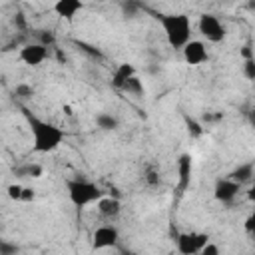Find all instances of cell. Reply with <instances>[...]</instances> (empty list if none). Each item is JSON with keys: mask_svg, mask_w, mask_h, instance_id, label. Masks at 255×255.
<instances>
[{"mask_svg": "<svg viewBox=\"0 0 255 255\" xmlns=\"http://www.w3.org/2000/svg\"><path fill=\"white\" fill-rule=\"evenodd\" d=\"M24 116H26L28 129L32 135V151L34 153H52L64 143L66 131L60 126H56L48 120H42L38 116H32L26 110H24Z\"/></svg>", "mask_w": 255, "mask_h": 255, "instance_id": "cell-1", "label": "cell"}, {"mask_svg": "<svg viewBox=\"0 0 255 255\" xmlns=\"http://www.w3.org/2000/svg\"><path fill=\"white\" fill-rule=\"evenodd\" d=\"M159 26L163 30L165 42L169 44V48L181 50L189 40H191V32H193V24L191 18L183 12H167V14H159Z\"/></svg>", "mask_w": 255, "mask_h": 255, "instance_id": "cell-2", "label": "cell"}, {"mask_svg": "<svg viewBox=\"0 0 255 255\" xmlns=\"http://www.w3.org/2000/svg\"><path fill=\"white\" fill-rule=\"evenodd\" d=\"M66 193H68L70 203L78 209H86L88 205H96L104 197L102 187L90 179H84V177L68 179L66 181Z\"/></svg>", "mask_w": 255, "mask_h": 255, "instance_id": "cell-3", "label": "cell"}, {"mask_svg": "<svg viewBox=\"0 0 255 255\" xmlns=\"http://www.w3.org/2000/svg\"><path fill=\"white\" fill-rule=\"evenodd\" d=\"M197 32L201 34L203 40H207L209 44H219L227 38V28L225 24L215 16V14H209V12H203L199 18H197Z\"/></svg>", "mask_w": 255, "mask_h": 255, "instance_id": "cell-4", "label": "cell"}, {"mask_svg": "<svg viewBox=\"0 0 255 255\" xmlns=\"http://www.w3.org/2000/svg\"><path fill=\"white\" fill-rule=\"evenodd\" d=\"M207 241H211L207 233H201V231H183L175 239V251L181 253V255H199Z\"/></svg>", "mask_w": 255, "mask_h": 255, "instance_id": "cell-5", "label": "cell"}, {"mask_svg": "<svg viewBox=\"0 0 255 255\" xmlns=\"http://www.w3.org/2000/svg\"><path fill=\"white\" fill-rule=\"evenodd\" d=\"M120 243V229L110 221V223H102L94 229L92 235V247L94 249H112Z\"/></svg>", "mask_w": 255, "mask_h": 255, "instance_id": "cell-6", "label": "cell"}, {"mask_svg": "<svg viewBox=\"0 0 255 255\" xmlns=\"http://www.w3.org/2000/svg\"><path fill=\"white\" fill-rule=\"evenodd\" d=\"M50 56V48L40 44V42H30V44H24L18 52V58L20 62H24L26 66L30 68H38L42 66Z\"/></svg>", "mask_w": 255, "mask_h": 255, "instance_id": "cell-7", "label": "cell"}, {"mask_svg": "<svg viewBox=\"0 0 255 255\" xmlns=\"http://www.w3.org/2000/svg\"><path fill=\"white\" fill-rule=\"evenodd\" d=\"M181 56H183V62L187 66H201L209 60V50H207V44L205 40H189L183 48H181Z\"/></svg>", "mask_w": 255, "mask_h": 255, "instance_id": "cell-8", "label": "cell"}, {"mask_svg": "<svg viewBox=\"0 0 255 255\" xmlns=\"http://www.w3.org/2000/svg\"><path fill=\"white\" fill-rule=\"evenodd\" d=\"M241 183H237L235 179H231L229 175L227 177H221V179H217L215 181V185H213V197L219 201V203H223V205H229V203H233L235 199H237V195L241 193Z\"/></svg>", "mask_w": 255, "mask_h": 255, "instance_id": "cell-9", "label": "cell"}, {"mask_svg": "<svg viewBox=\"0 0 255 255\" xmlns=\"http://www.w3.org/2000/svg\"><path fill=\"white\" fill-rule=\"evenodd\" d=\"M175 173H177V191L183 193L191 185L193 175V157L191 153H181L175 161Z\"/></svg>", "mask_w": 255, "mask_h": 255, "instance_id": "cell-10", "label": "cell"}, {"mask_svg": "<svg viewBox=\"0 0 255 255\" xmlns=\"http://www.w3.org/2000/svg\"><path fill=\"white\" fill-rule=\"evenodd\" d=\"M82 10H84V0H54L52 4V12L66 22H72Z\"/></svg>", "mask_w": 255, "mask_h": 255, "instance_id": "cell-11", "label": "cell"}, {"mask_svg": "<svg viewBox=\"0 0 255 255\" xmlns=\"http://www.w3.org/2000/svg\"><path fill=\"white\" fill-rule=\"evenodd\" d=\"M96 211L102 219L106 221H116L122 213V201L118 197H112V195H104L98 203H96Z\"/></svg>", "mask_w": 255, "mask_h": 255, "instance_id": "cell-12", "label": "cell"}, {"mask_svg": "<svg viewBox=\"0 0 255 255\" xmlns=\"http://www.w3.org/2000/svg\"><path fill=\"white\" fill-rule=\"evenodd\" d=\"M135 74H137V72H135L133 64L122 62V64H118V66H116V70L112 72V80H110V84H112V88H114V90L122 92V88L126 86V82H128L129 78H133Z\"/></svg>", "mask_w": 255, "mask_h": 255, "instance_id": "cell-13", "label": "cell"}, {"mask_svg": "<svg viewBox=\"0 0 255 255\" xmlns=\"http://www.w3.org/2000/svg\"><path fill=\"white\" fill-rule=\"evenodd\" d=\"M231 179H235L237 183L245 185L249 183L253 177H255V161H245V163H239L231 173H229Z\"/></svg>", "mask_w": 255, "mask_h": 255, "instance_id": "cell-14", "label": "cell"}, {"mask_svg": "<svg viewBox=\"0 0 255 255\" xmlns=\"http://www.w3.org/2000/svg\"><path fill=\"white\" fill-rule=\"evenodd\" d=\"M141 181H143L145 187L157 189L161 185V171H159V167H155L153 163H147L143 167V171H141Z\"/></svg>", "mask_w": 255, "mask_h": 255, "instance_id": "cell-15", "label": "cell"}, {"mask_svg": "<svg viewBox=\"0 0 255 255\" xmlns=\"http://www.w3.org/2000/svg\"><path fill=\"white\" fill-rule=\"evenodd\" d=\"M14 175H18V177L38 179V177H42V175H44V167H42L40 163H32V161H28V163L18 165V167L14 169Z\"/></svg>", "mask_w": 255, "mask_h": 255, "instance_id": "cell-16", "label": "cell"}, {"mask_svg": "<svg viewBox=\"0 0 255 255\" xmlns=\"http://www.w3.org/2000/svg\"><path fill=\"white\" fill-rule=\"evenodd\" d=\"M94 122H96L98 129H102V131H114V129H118V128H120L118 118H116V116H112V114H108V112H100V114H96Z\"/></svg>", "mask_w": 255, "mask_h": 255, "instance_id": "cell-17", "label": "cell"}, {"mask_svg": "<svg viewBox=\"0 0 255 255\" xmlns=\"http://www.w3.org/2000/svg\"><path fill=\"white\" fill-rule=\"evenodd\" d=\"M122 94H128V96H131V98H141V96L145 94V86H143V82L137 78V74L126 82V86L122 88Z\"/></svg>", "mask_w": 255, "mask_h": 255, "instance_id": "cell-18", "label": "cell"}, {"mask_svg": "<svg viewBox=\"0 0 255 255\" xmlns=\"http://www.w3.org/2000/svg\"><path fill=\"white\" fill-rule=\"evenodd\" d=\"M34 96V86H30V84H16L14 86V98L16 100H30Z\"/></svg>", "mask_w": 255, "mask_h": 255, "instance_id": "cell-19", "label": "cell"}, {"mask_svg": "<svg viewBox=\"0 0 255 255\" xmlns=\"http://www.w3.org/2000/svg\"><path fill=\"white\" fill-rule=\"evenodd\" d=\"M185 128H187V133L191 135V137H201L203 135V124H199L197 120H193V118H189V116H185Z\"/></svg>", "mask_w": 255, "mask_h": 255, "instance_id": "cell-20", "label": "cell"}, {"mask_svg": "<svg viewBox=\"0 0 255 255\" xmlns=\"http://www.w3.org/2000/svg\"><path fill=\"white\" fill-rule=\"evenodd\" d=\"M36 42H40V44H44V46H48V48H54V44H56V34H54L52 30H38V32H36Z\"/></svg>", "mask_w": 255, "mask_h": 255, "instance_id": "cell-21", "label": "cell"}, {"mask_svg": "<svg viewBox=\"0 0 255 255\" xmlns=\"http://www.w3.org/2000/svg\"><path fill=\"white\" fill-rule=\"evenodd\" d=\"M22 191H24V185L22 183H10L6 187V195L12 199V201H22Z\"/></svg>", "mask_w": 255, "mask_h": 255, "instance_id": "cell-22", "label": "cell"}, {"mask_svg": "<svg viewBox=\"0 0 255 255\" xmlns=\"http://www.w3.org/2000/svg\"><path fill=\"white\" fill-rule=\"evenodd\" d=\"M243 76H245L249 82H255V56L243 60Z\"/></svg>", "mask_w": 255, "mask_h": 255, "instance_id": "cell-23", "label": "cell"}, {"mask_svg": "<svg viewBox=\"0 0 255 255\" xmlns=\"http://www.w3.org/2000/svg\"><path fill=\"white\" fill-rule=\"evenodd\" d=\"M18 247L14 243H8V241H0V255H16Z\"/></svg>", "mask_w": 255, "mask_h": 255, "instance_id": "cell-24", "label": "cell"}, {"mask_svg": "<svg viewBox=\"0 0 255 255\" xmlns=\"http://www.w3.org/2000/svg\"><path fill=\"white\" fill-rule=\"evenodd\" d=\"M219 253H221L219 245H215V243L207 241V243H205V247L201 249V253H199V255H219Z\"/></svg>", "mask_w": 255, "mask_h": 255, "instance_id": "cell-25", "label": "cell"}, {"mask_svg": "<svg viewBox=\"0 0 255 255\" xmlns=\"http://www.w3.org/2000/svg\"><path fill=\"white\" fill-rule=\"evenodd\" d=\"M245 229H247V233L255 239V209L249 213V217L245 219Z\"/></svg>", "mask_w": 255, "mask_h": 255, "instance_id": "cell-26", "label": "cell"}, {"mask_svg": "<svg viewBox=\"0 0 255 255\" xmlns=\"http://www.w3.org/2000/svg\"><path fill=\"white\" fill-rule=\"evenodd\" d=\"M34 199H36V189L24 185V191H22V203H32Z\"/></svg>", "mask_w": 255, "mask_h": 255, "instance_id": "cell-27", "label": "cell"}, {"mask_svg": "<svg viewBox=\"0 0 255 255\" xmlns=\"http://www.w3.org/2000/svg\"><path fill=\"white\" fill-rule=\"evenodd\" d=\"M137 4H139V0H128V2L124 4V12H126L128 16H133L135 10H137Z\"/></svg>", "mask_w": 255, "mask_h": 255, "instance_id": "cell-28", "label": "cell"}, {"mask_svg": "<svg viewBox=\"0 0 255 255\" xmlns=\"http://www.w3.org/2000/svg\"><path fill=\"white\" fill-rule=\"evenodd\" d=\"M245 195H247V199H249V203L251 205H255V181L247 187V191H245Z\"/></svg>", "mask_w": 255, "mask_h": 255, "instance_id": "cell-29", "label": "cell"}, {"mask_svg": "<svg viewBox=\"0 0 255 255\" xmlns=\"http://www.w3.org/2000/svg\"><path fill=\"white\" fill-rule=\"evenodd\" d=\"M14 24H16L18 28H22V30H24V28H26V20H24V14H20V12H18V14H16V18H14Z\"/></svg>", "mask_w": 255, "mask_h": 255, "instance_id": "cell-30", "label": "cell"}, {"mask_svg": "<svg viewBox=\"0 0 255 255\" xmlns=\"http://www.w3.org/2000/svg\"><path fill=\"white\" fill-rule=\"evenodd\" d=\"M247 122H249V126L255 129V108H251V110L247 112Z\"/></svg>", "mask_w": 255, "mask_h": 255, "instance_id": "cell-31", "label": "cell"}, {"mask_svg": "<svg viewBox=\"0 0 255 255\" xmlns=\"http://www.w3.org/2000/svg\"><path fill=\"white\" fill-rule=\"evenodd\" d=\"M241 56H243V60H245V58H253V50H251V46H249V44H247V46H243Z\"/></svg>", "mask_w": 255, "mask_h": 255, "instance_id": "cell-32", "label": "cell"}, {"mask_svg": "<svg viewBox=\"0 0 255 255\" xmlns=\"http://www.w3.org/2000/svg\"><path fill=\"white\" fill-rule=\"evenodd\" d=\"M139 2H145V0H139Z\"/></svg>", "mask_w": 255, "mask_h": 255, "instance_id": "cell-33", "label": "cell"}]
</instances>
